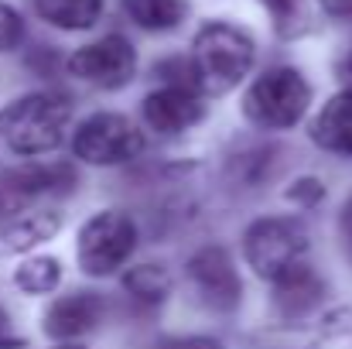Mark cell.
Segmentation results:
<instances>
[{"label":"cell","instance_id":"obj_1","mask_svg":"<svg viewBox=\"0 0 352 349\" xmlns=\"http://www.w3.org/2000/svg\"><path fill=\"white\" fill-rule=\"evenodd\" d=\"M72 107L58 93H31L0 114V134L17 154H48L62 144Z\"/></svg>","mask_w":352,"mask_h":349},{"label":"cell","instance_id":"obj_2","mask_svg":"<svg viewBox=\"0 0 352 349\" xmlns=\"http://www.w3.org/2000/svg\"><path fill=\"white\" fill-rule=\"evenodd\" d=\"M256 45L253 38L226 21H212L195 34V72H199V89L206 93H230L239 86V79L253 69Z\"/></svg>","mask_w":352,"mask_h":349},{"label":"cell","instance_id":"obj_3","mask_svg":"<svg viewBox=\"0 0 352 349\" xmlns=\"http://www.w3.org/2000/svg\"><path fill=\"white\" fill-rule=\"evenodd\" d=\"M308 103H311V86L305 83V76L291 65H277L267 69L250 86L243 110L263 130H287L305 116Z\"/></svg>","mask_w":352,"mask_h":349},{"label":"cell","instance_id":"obj_4","mask_svg":"<svg viewBox=\"0 0 352 349\" xmlns=\"http://www.w3.org/2000/svg\"><path fill=\"white\" fill-rule=\"evenodd\" d=\"M243 253H246V264L260 277H270L274 281L287 267L301 264V257L308 253V230L294 216L256 220L246 230V236H243Z\"/></svg>","mask_w":352,"mask_h":349},{"label":"cell","instance_id":"obj_5","mask_svg":"<svg viewBox=\"0 0 352 349\" xmlns=\"http://www.w3.org/2000/svg\"><path fill=\"white\" fill-rule=\"evenodd\" d=\"M137 246V226L126 213H96L79 230V267L89 277H107L120 271Z\"/></svg>","mask_w":352,"mask_h":349},{"label":"cell","instance_id":"obj_6","mask_svg":"<svg viewBox=\"0 0 352 349\" xmlns=\"http://www.w3.org/2000/svg\"><path fill=\"white\" fill-rule=\"evenodd\" d=\"M72 151L89 165H123L144 151V134L120 114H93L76 127Z\"/></svg>","mask_w":352,"mask_h":349},{"label":"cell","instance_id":"obj_7","mask_svg":"<svg viewBox=\"0 0 352 349\" xmlns=\"http://www.w3.org/2000/svg\"><path fill=\"white\" fill-rule=\"evenodd\" d=\"M79 185V175L69 161L24 165L0 171V220H10L31 206L38 195H69Z\"/></svg>","mask_w":352,"mask_h":349},{"label":"cell","instance_id":"obj_8","mask_svg":"<svg viewBox=\"0 0 352 349\" xmlns=\"http://www.w3.org/2000/svg\"><path fill=\"white\" fill-rule=\"evenodd\" d=\"M137 69V52L123 34H107L93 45H82L69 59V72L82 83L103 86V89H120L133 79Z\"/></svg>","mask_w":352,"mask_h":349},{"label":"cell","instance_id":"obj_9","mask_svg":"<svg viewBox=\"0 0 352 349\" xmlns=\"http://www.w3.org/2000/svg\"><path fill=\"white\" fill-rule=\"evenodd\" d=\"M188 277L195 291L202 295V302L216 312H233L243 298V281L236 274V264L226 253V246H202L199 253H192Z\"/></svg>","mask_w":352,"mask_h":349},{"label":"cell","instance_id":"obj_10","mask_svg":"<svg viewBox=\"0 0 352 349\" xmlns=\"http://www.w3.org/2000/svg\"><path fill=\"white\" fill-rule=\"evenodd\" d=\"M103 298L96 291H72L58 302H52V308L45 312V332L52 339H76L93 332L103 322Z\"/></svg>","mask_w":352,"mask_h":349},{"label":"cell","instance_id":"obj_11","mask_svg":"<svg viewBox=\"0 0 352 349\" xmlns=\"http://www.w3.org/2000/svg\"><path fill=\"white\" fill-rule=\"evenodd\" d=\"M202 114H206V107H202L199 93L182 89V86H164L144 100V120L157 134H182V130L195 127Z\"/></svg>","mask_w":352,"mask_h":349},{"label":"cell","instance_id":"obj_12","mask_svg":"<svg viewBox=\"0 0 352 349\" xmlns=\"http://www.w3.org/2000/svg\"><path fill=\"white\" fill-rule=\"evenodd\" d=\"M322 298H325V281L305 260L294 264V267H287L280 277H274V308L284 319H305V315H311L322 305Z\"/></svg>","mask_w":352,"mask_h":349},{"label":"cell","instance_id":"obj_13","mask_svg":"<svg viewBox=\"0 0 352 349\" xmlns=\"http://www.w3.org/2000/svg\"><path fill=\"white\" fill-rule=\"evenodd\" d=\"M311 140L322 151L352 158V93L349 89H342L339 96H332L322 107V114L315 116V123H311Z\"/></svg>","mask_w":352,"mask_h":349},{"label":"cell","instance_id":"obj_14","mask_svg":"<svg viewBox=\"0 0 352 349\" xmlns=\"http://www.w3.org/2000/svg\"><path fill=\"white\" fill-rule=\"evenodd\" d=\"M58 226H62L58 213H52V209H24V213L3 220L0 236H3V243L10 250H28V246H38L48 236H55Z\"/></svg>","mask_w":352,"mask_h":349},{"label":"cell","instance_id":"obj_15","mask_svg":"<svg viewBox=\"0 0 352 349\" xmlns=\"http://www.w3.org/2000/svg\"><path fill=\"white\" fill-rule=\"evenodd\" d=\"M123 10L144 31H171L185 21L188 0H123Z\"/></svg>","mask_w":352,"mask_h":349},{"label":"cell","instance_id":"obj_16","mask_svg":"<svg viewBox=\"0 0 352 349\" xmlns=\"http://www.w3.org/2000/svg\"><path fill=\"white\" fill-rule=\"evenodd\" d=\"M34 7L48 24L65 31H82L100 21L103 0H34Z\"/></svg>","mask_w":352,"mask_h":349},{"label":"cell","instance_id":"obj_17","mask_svg":"<svg viewBox=\"0 0 352 349\" xmlns=\"http://www.w3.org/2000/svg\"><path fill=\"white\" fill-rule=\"evenodd\" d=\"M123 288L140 305H161L171 291V277L157 264H140V267H130V274L123 277Z\"/></svg>","mask_w":352,"mask_h":349},{"label":"cell","instance_id":"obj_18","mask_svg":"<svg viewBox=\"0 0 352 349\" xmlns=\"http://www.w3.org/2000/svg\"><path fill=\"white\" fill-rule=\"evenodd\" d=\"M62 281V264L55 257H31L14 271V284L28 295H48Z\"/></svg>","mask_w":352,"mask_h":349},{"label":"cell","instance_id":"obj_19","mask_svg":"<svg viewBox=\"0 0 352 349\" xmlns=\"http://www.w3.org/2000/svg\"><path fill=\"white\" fill-rule=\"evenodd\" d=\"M274 158V147H253V151H246V154H239L233 161V171L246 182V185H260L267 175H270V161Z\"/></svg>","mask_w":352,"mask_h":349},{"label":"cell","instance_id":"obj_20","mask_svg":"<svg viewBox=\"0 0 352 349\" xmlns=\"http://www.w3.org/2000/svg\"><path fill=\"white\" fill-rule=\"evenodd\" d=\"M154 76H161L168 86H182V89H195L199 93V72H195L192 59H182V55L164 59V62L154 65Z\"/></svg>","mask_w":352,"mask_h":349},{"label":"cell","instance_id":"obj_21","mask_svg":"<svg viewBox=\"0 0 352 349\" xmlns=\"http://www.w3.org/2000/svg\"><path fill=\"white\" fill-rule=\"evenodd\" d=\"M21 38H24V21H21V14H17L10 3L0 0V52L17 48Z\"/></svg>","mask_w":352,"mask_h":349},{"label":"cell","instance_id":"obj_22","mask_svg":"<svg viewBox=\"0 0 352 349\" xmlns=\"http://www.w3.org/2000/svg\"><path fill=\"white\" fill-rule=\"evenodd\" d=\"M270 14H274V21H277V28L287 34V31H294V24H298V17H301V0H260Z\"/></svg>","mask_w":352,"mask_h":349},{"label":"cell","instance_id":"obj_23","mask_svg":"<svg viewBox=\"0 0 352 349\" xmlns=\"http://www.w3.org/2000/svg\"><path fill=\"white\" fill-rule=\"evenodd\" d=\"M287 199H291L294 206H315V202L325 199V185H322L318 178H298V182L287 189Z\"/></svg>","mask_w":352,"mask_h":349},{"label":"cell","instance_id":"obj_24","mask_svg":"<svg viewBox=\"0 0 352 349\" xmlns=\"http://www.w3.org/2000/svg\"><path fill=\"white\" fill-rule=\"evenodd\" d=\"M164 349H223V343L219 339H209V336H185V339L164 343Z\"/></svg>","mask_w":352,"mask_h":349},{"label":"cell","instance_id":"obj_25","mask_svg":"<svg viewBox=\"0 0 352 349\" xmlns=\"http://www.w3.org/2000/svg\"><path fill=\"white\" fill-rule=\"evenodd\" d=\"M339 236H342L346 257L352 260V195L342 202V213H339Z\"/></svg>","mask_w":352,"mask_h":349},{"label":"cell","instance_id":"obj_26","mask_svg":"<svg viewBox=\"0 0 352 349\" xmlns=\"http://www.w3.org/2000/svg\"><path fill=\"white\" fill-rule=\"evenodd\" d=\"M336 76H339V83L352 93V45L339 55V62H336Z\"/></svg>","mask_w":352,"mask_h":349},{"label":"cell","instance_id":"obj_27","mask_svg":"<svg viewBox=\"0 0 352 349\" xmlns=\"http://www.w3.org/2000/svg\"><path fill=\"white\" fill-rule=\"evenodd\" d=\"M332 17H339V21H352V0H318Z\"/></svg>","mask_w":352,"mask_h":349},{"label":"cell","instance_id":"obj_28","mask_svg":"<svg viewBox=\"0 0 352 349\" xmlns=\"http://www.w3.org/2000/svg\"><path fill=\"white\" fill-rule=\"evenodd\" d=\"M55 349H86V346H76V343H65V346H55Z\"/></svg>","mask_w":352,"mask_h":349},{"label":"cell","instance_id":"obj_29","mask_svg":"<svg viewBox=\"0 0 352 349\" xmlns=\"http://www.w3.org/2000/svg\"><path fill=\"white\" fill-rule=\"evenodd\" d=\"M0 329H3V315H0Z\"/></svg>","mask_w":352,"mask_h":349}]
</instances>
